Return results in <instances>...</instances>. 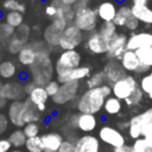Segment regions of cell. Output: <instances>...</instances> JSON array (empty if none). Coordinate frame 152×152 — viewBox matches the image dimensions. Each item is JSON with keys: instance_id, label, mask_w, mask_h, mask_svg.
<instances>
[{"instance_id": "6da1fadb", "label": "cell", "mask_w": 152, "mask_h": 152, "mask_svg": "<svg viewBox=\"0 0 152 152\" xmlns=\"http://www.w3.org/2000/svg\"><path fill=\"white\" fill-rule=\"evenodd\" d=\"M34 46L37 48L38 56L36 62L30 66L31 81H33L37 86L44 87L52 80L55 66L52 65L50 51L51 49L45 44L44 40H32Z\"/></svg>"}, {"instance_id": "7a4b0ae2", "label": "cell", "mask_w": 152, "mask_h": 152, "mask_svg": "<svg viewBox=\"0 0 152 152\" xmlns=\"http://www.w3.org/2000/svg\"><path fill=\"white\" fill-rule=\"evenodd\" d=\"M106 99L107 97L103 94L101 87L93 88V89H86L76 100V109L78 113L95 115L101 109H103Z\"/></svg>"}, {"instance_id": "3957f363", "label": "cell", "mask_w": 152, "mask_h": 152, "mask_svg": "<svg viewBox=\"0 0 152 152\" xmlns=\"http://www.w3.org/2000/svg\"><path fill=\"white\" fill-rule=\"evenodd\" d=\"M97 23H99V15H97L96 10L88 7L86 10L76 12L72 24L76 27H78L82 32L90 33V32L96 31Z\"/></svg>"}, {"instance_id": "277c9868", "label": "cell", "mask_w": 152, "mask_h": 152, "mask_svg": "<svg viewBox=\"0 0 152 152\" xmlns=\"http://www.w3.org/2000/svg\"><path fill=\"white\" fill-rule=\"evenodd\" d=\"M137 88H139L138 80L133 75L127 74L124 78L112 84V95L120 101H125L135 91Z\"/></svg>"}, {"instance_id": "5b68a950", "label": "cell", "mask_w": 152, "mask_h": 152, "mask_svg": "<svg viewBox=\"0 0 152 152\" xmlns=\"http://www.w3.org/2000/svg\"><path fill=\"white\" fill-rule=\"evenodd\" d=\"M66 124L69 128L78 129L84 133H90L95 131V128L97 127V119L94 114L77 113V114H71L66 119Z\"/></svg>"}, {"instance_id": "8992f818", "label": "cell", "mask_w": 152, "mask_h": 152, "mask_svg": "<svg viewBox=\"0 0 152 152\" xmlns=\"http://www.w3.org/2000/svg\"><path fill=\"white\" fill-rule=\"evenodd\" d=\"M84 39L83 32L76 27L74 24H69L68 27L63 31L61 42H59V49L62 51L66 50H76Z\"/></svg>"}, {"instance_id": "52a82bcc", "label": "cell", "mask_w": 152, "mask_h": 152, "mask_svg": "<svg viewBox=\"0 0 152 152\" xmlns=\"http://www.w3.org/2000/svg\"><path fill=\"white\" fill-rule=\"evenodd\" d=\"M31 34V28L27 24H23L18 28H15L14 36L6 43V50L12 55H18L20 50L28 43V38Z\"/></svg>"}, {"instance_id": "ba28073f", "label": "cell", "mask_w": 152, "mask_h": 152, "mask_svg": "<svg viewBox=\"0 0 152 152\" xmlns=\"http://www.w3.org/2000/svg\"><path fill=\"white\" fill-rule=\"evenodd\" d=\"M80 87H81L80 82H68V83L61 84L58 93L52 97V102L55 104L63 106L77 100V97L80 96L78 95Z\"/></svg>"}, {"instance_id": "9c48e42d", "label": "cell", "mask_w": 152, "mask_h": 152, "mask_svg": "<svg viewBox=\"0 0 152 152\" xmlns=\"http://www.w3.org/2000/svg\"><path fill=\"white\" fill-rule=\"evenodd\" d=\"M81 62H82V56L77 50L62 51L56 59L55 71L57 74V72H61L64 70L77 68L81 65Z\"/></svg>"}, {"instance_id": "30bf717a", "label": "cell", "mask_w": 152, "mask_h": 152, "mask_svg": "<svg viewBox=\"0 0 152 152\" xmlns=\"http://www.w3.org/2000/svg\"><path fill=\"white\" fill-rule=\"evenodd\" d=\"M91 68L89 65H80L74 69L64 70L56 74V80L63 84L68 82H81L82 80H87L91 74Z\"/></svg>"}, {"instance_id": "8fae6325", "label": "cell", "mask_w": 152, "mask_h": 152, "mask_svg": "<svg viewBox=\"0 0 152 152\" xmlns=\"http://www.w3.org/2000/svg\"><path fill=\"white\" fill-rule=\"evenodd\" d=\"M120 63L122 65V68L127 71V72H133V74H147V71L151 70V68L141 64L140 59L138 58L135 51L132 50H126L124 52V55L120 57Z\"/></svg>"}, {"instance_id": "7c38bea8", "label": "cell", "mask_w": 152, "mask_h": 152, "mask_svg": "<svg viewBox=\"0 0 152 152\" xmlns=\"http://www.w3.org/2000/svg\"><path fill=\"white\" fill-rule=\"evenodd\" d=\"M99 139L102 142L112 146L113 148L120 147V146L126 144V138L122 134V132L120 129H116V128H114L112 126H108V125H104V126L100 127Z\"/></svg>"}, {"instance_id": "4fadbf2b", "label": "cell", "mask_w": 152, "mask_h": 152, "mask_svg": "<svg viewBox=\"0 0 152 152\" xmlns=\"http://www.w3.org/2000/svg\"><path fill=\"white\" fill-rule=\"evenodd\" d=\"M102 71L106 77V83L109 86L114 84L115 82H118L119 80L124 78L127 75V71L122 68L119 59H108V62H106Z\"/></svg>"}, {"instance_id": "5bb4252c", "label": "cell", "mask_w": 152, "mask_h": 152, "mask_svg": "<svg viewBox=\"0 0 152 152\" xmlns=\"http://www.w3.org/2000/svg\"><path fill=\"white\" fill-rule=\"evenodd\" d=\"M108 46L109 43L106 42L101 34L99 33V31H94L88 33L87 38H86V49L93 53V55H103L107 53L108 51Z\"/></svg>"}, {"instance_id": "9a60e30c", "label": "cell", "mask_w": 152, "mask_h": 152, "mask_svg": "<svg viewBox=\"0 0 152 152\" xmlns=\"http://www.w3.org/2000/svg\"><path fill=\"white\" fill-rule=\"evenodd\" d=\"M0 94L7 100V101H18L24 100L25 90L24 84H21L19 81H7L5 82L0 88Z\"/></svg>"}, {"instance_id": "2e32d148", "label": "cell", "mask_w": 152, "mask_h": 152, "mask_svg": "<svg viewBox=\"0 0 152 152\" xmlns=\"http://www.w3.org/2000/svg\"><path fill=\"white\" fill-rule=\"evenodd\" d=\"M129 125L135 126L141 131L142 138L152 133V107L137 114L129 119Z\"/></svg>"}, {"instance_id": "e0dca14e", "label": "cell", "mask_w": 152, "mask_h": 152, "mask_svg": "<svg viewBox=\"0 0 152 152\" xmlns=\"http://www.w3.org/2000/svg\"><path fill=\"white\" fill-rule=\"evenodd\" d=\"M142 48H152V32H133L127 39V50L137 51Z\"/></svg>"}, {"instance_id": "ac0fdd59", "label": "cell", "mask_w": 152, "mask_h": 152, "mask_svg": "<svg viewBox=\"0 0 152 152\" xmlns=\"http://www.w3.org/2000/svg\"><path fill=\"white\" fill-rule=\"evenodd\" d=\"M127 39L128 37L125 33H118L109 43L107 57L108 59H120L124 52L127 50Z\"/></svg>"}, {"instance_id": "d6986e66", "label": "cell", "mask_w": 152, "mask_h": 152, "mask_svg": "<svg viewBox=\"0 0 152 152\" xmlns=\"http://www.w3.org/2000/svg\"><path fill=\"white\" fill-rule=\"evenodd\" d=\"M74 146L75 152H100V139L91 134H86L78 137Z\"/></svg>"}, {"instance_id": "ffe728a7", "label": "cell", "mask_w": 152, "mask_h": 152, "mask_svg": "<svg viewBox=\"0 0 152 152\" xmlns=\"http://www.w3.org/2000/svg\"><path fill=\"white\" fill-rule=\"evenodd\" d=\"M23 110H24V100L12 101L8 106V110H7L8 121L18 128H21L25 126L23 121Z\"/></svg>"}, {"instance_id": "44dd1931", "label": "cell", "mask_w": 152, "mask_h": 152, "mask_svg": "<svg viewBox=\"0 0 152 152\" xmlns=\"http://www.w3.org/2000/svg\"><path fill=\"white\" fill-rule=\"evenodd\" d=\"M96 12H97L99 19H101L102 23H104V21H113L115 15H116V12H118L116 2H114L112 0L102 1V2H100L97 5Z\"/></svg>"}, {"instance_id": "7402d4cb", "label": "cell", "mask_w": 152, "mask_h": 152, "mask_svg": "<svg viewBox=\"0 0 152 152\" xmlns=\"http://www.w3.org/2000/svg\"><path fill=\"white\" fill-rule=\"evenodd\" d=\"M40 137L44 144V152H57L64 141V137L58 132H48Z\"/></svg>"}, {"instance_id": "603a6c76", "label": "cell", "mask_w": 152, "mask_h": 152, "mask_svg": "<svg viewBox=\"0 0 152 152\" xmlns=\"http://www.w3.org/2000/svg\"><path fill=\"white\" fill-rule=\"evenodd\" d=\"M37 56H38V51H37V48L34 46L33 42H30L27 43L21 50L20 52L18 53V62L23 65V66H31L36 59H37Z\"/></svg>"}, {"instance_id": "cb8c5ba5", "label": "cell", "mask_w": 152, "mask_h": 152, "mask_svg": "<svg viewBox=\"0 0 152 152\" xmlns=\"http://www.w3.org/2000/svg\"><path fill=\"white\" fill-rule=\"evenodd\" d=\"M63 32L55 27L52 24H49L44 31H43V40L50 49H57L59 48V42L62 38Z\"/></svg>"}, {"instance_id": "d4e9b609", "label": "cell", "mask_w": 152, "mask_h": 152, "mask_svg": "<svg viewBox=\"0 0 152 152\" xmlns=\"http://www.w3.org/2000/svg\"><path fill=\"white\" fill-rule=\"evenodd\" d=\"M40 112L38 110L37 106L31 102L28 97L24 99V110H23V121L24 124L30 122H38L40 120Z\"/></svg>"}, {"instance_id": "484cf974", "label": "cell", "mask_w": 152, "mask_h": 152, "mask_svg": "<svg viewBox=\"0 0 152 152\" xmlns=\"http://www.w3.org/2000/svg\"><path fill=\"white\" fill-rule=\"evenodd\" d=\"M132 14L139 23L152 25V8L147 5H132Z\"/></svg>"}, {"instance_id": "4316f807", "label": "cell", "mask_w": 152, "mask_h": 152, "mask_svg": "<svg viewBox=\"0 0 152 152\" xmlns=\"http://www.w3.org/2000/svg\"><path fill=\"white\" fill-rule=\"evenodd\" d=\"M18 74L17 64L13 61L6 59L0 62V77L2 80H11Z\"/></svg>"}, {"instance_id": "83f0119b", "label": "cell", "mask_w": 152, "mask_h": 152, "mask_svg": "<svg viewBox=\"0 0 152 152\" xmlns=\"http://www.w3.org/2000/svg\"><path fill=\"white\" fill-rule=\"evenodd\" d=\"M132 17H133V14H132L131 6H128V5H121L118 8V12H116V15H115L113 23L116 25V27H125L126 21L129 18H132Z\"/></svg>"}, {"instance_id": "f1b7e54d", "label": "cell", "mask_w": 152, "mask_h": 152, "mask_svg": "<svg viewBox=\"0 0 152 152\" xmlns=\"http://www.w3.org/2000/svg\"><path fill=\"white\" fill-rule=\"evenodd\" d=\"M116 28L118 27H116V25L113 21H104V23H102L100 25V27L97 28V31H99V33L101 34V37L106 42L110 43V40L118 34Z\"/></svg>"}, {"instance_id": "f546056e", "label": "cell", "mask_w": 152, "mask_h": 152, "mask_svg": "<svg viewBox=\"0 0 152 152\" xmlns=\"http://www.w3.org/2000/svg\"><path fill=\"white\" fill-rule=\"evenodd\" d=\"M121 109H122V102L119 99H116L113 95H110V96H108L106 99L104 104H103V110H104L106 114L116 115V114H119L121 112Z\"/></svg>"}, {"instance_id": "4dcf8cb0", "label": "cell", "mask_w": 152, "mask_h": 152, "mask_svg": "<svg viewBox=\"0 0 152 152\" xmlns=\"http://www.w3.org/2000/svg\"><path fill=\"white\" fill-rule=\"evenodd\" d=\"M32 103H34L36 106H39V104H46L48 100H49V95L45 90L44 87L42 86H37L31 93L30 95L27 96Z\"/></svg>"}, {"instance_id": "1f68e13d", "label": "cell", "mask_w": 152, "mask_h": 152, "mask_svg": "<svg viewBox=\"0 0 152 152\" xmlns=\"http://www.w3.org/2000/svg\"><path fill=\"white\" fill-rule=\"evenodd\" d=\"M106 83V77L102 70L93 72L87 80H86V87L87 89H93V88H100Z\"/></svg>"}, {"instance_id": "d6a6232c", "label": "cell", "mask_w": 152, "mask_h": 152, "mask_svg": "<svg viewBox=\"0 0 152 152\" xmlns=\"http://www.w3.org/2000/svg\"><path fill=\"white\" fill-rule=\"evenodd\" d=\"M8 140L11 142L12 147L20 148V147L25 146L27 138H26V135H25V133H24V131L21 128H17V129L11 132V134L8 135Z\"/></svg>"}, {"instance_id": "836d02e7", "label": "cell", "mask_w": 152, "mask_h": 152, "mask_svg": "<svg viewBox=\"0 0 152 152\" xmlns=\"http://www.w3.org/2000/svg\"><path fill=\"white\" fill-rule=\"evenodd\" d=\"M5 23L10 24L14 28H18L24 24V13L13 11V12H7L5 14Z\"/></svg>"}, {"instance_id": "e575fe53", "label": "cell", "mask_w": 152, "mask_h": 152, "mask_svg": "<svg viewBox=\"0 0 152 152\" xmlns=\"http://www.w3.org/2000/svg\"><path fill=\"white\" fill-rule=\"evenodd\" d=\"M25 148L27 152H44V144L42 140V137H33V138H27Z\"/></svg>"}, {"instance_id": "d590c367", "label": "cell", "mask_w": 152, "mask_h": 152, "mask_svg": "<svg viewBox=\"0 0 152 152\" xmlns=\"http://www.w3.org/2000/svg\"><path fill=\"white\" fill-rule=\"evenodd\" d=\"M1 8L7 11V12H20V13H25L26 11V6L25 4L20 2L19 0H4L1 4Z\"/></svg>"}, {"instance_id": "8d00e7d4", "label": "cell", "mask_w": 152, "mask_h": 152, "mask_svg": "<svg viewBox=\"0 0 152 152\" xmlns=\"http://www.w3.org/2000/svg\"><path fill=\"white\" fill-rule=\"evenodd\" d=\"M139 87L144 91L145 95H147L152 100V69L148 71V74H145L140 81H139Z\"/></svg>"}, {"instance_id": "74e56055", "label": "cell", "mask_w": 152, "mask_h": 152, "mask_svg": "<svg viewBox=\"0 0 152 152\" xmlns=\"http://www.w3.org/2000/svg\"><path fill=\"white\" fill-rule=\"evenodd\" d=\"M138 58L140 59L141 64L152 68V48H142L135 51Z\"/></svg>"}, {"instance_id": "f35d334b", "label": "cell", "mask_w": 152, "mask_h": 152, "mask_svg": "<svg viewBox=\"0 0 152 152\" xmlns=\"http://www.w3.org/2000/svg\"><path fill=\"white\" fill-rule=\"evenodd\" d=\"M144 91L141 90V88L139 87V88H137L135 89V91L128 97V99H126L124 102H125V104L127 106V107H131V108H133V107H137V106H139L141 102H142V99H144Z\"/></svg>"}, {"instance_id": "ab89813d", "label": "cell", "mask_w": 152, "mask_h": 152, "mask_svg": "<svg viewBox=\"0 0 152 152\" xmlns=\"http://www.w3.org/2000/svg\"><path fill=\"white\" fill-rule=\"evenodd\" d=\"M15 33V28L13 26H11L7 23H1L0 26V42L1 43H7Z\"/></svg>"}, {"instance_id": "60d3db41", "label": "cell", "mask_w": 152, "mask_h": 152, "mask_svg": "<svg viewBox=\"0 0 152 152\" xmlns=\"http://www.w3.org/2000/svg\"><path fill=\"white\" fill-rule=\"evenodd\" d=\"M39 125L38 122H30V124H25V126L23 127V131L26 135V138H33V137H38L39 134Z\"/></svg>"}, {"instance_id": "b9f144b4", "label": "cell", "mask_w": 152, "mask_h": 152, "mask_svg": "<svg viewBox=\"0 0 152 152\" xmlns=\"http://www.w3.org/2000/svg\"><path fill=\"white\" fill-rule=\"evenodd\" d=\"M132 147H133V152H150V151H152V148L148 146L145 138L135 139L134 142L132 144Z\"/></svg>"}, {"instance_id": "7bdbcfd3", "label": "cell", "mask_w": 152, "mask_h": 152, "mask_svg": "<svg viewBox=\"0 0 152 152\" xmlns=\"http://www.w3.org/2000/svg\"><path fill=\"white\" fill-rule=\"evenodd\" d=\"M44 88H45V90H46L49 97L52 99V97L58 93V90H59V88H61V83H59L57 80H51L49 83H46V84L44 86Z\"/></svg>"}, {"instance_id": "ee69618b", "label": "cell", "mask_w": 152, "mask_h": 152, "mask_svg": "<svg viewBox=\"0 0 152 152\" xmlns=\"http://www.w3.org/2000/svg\"><path fill=\"white\" fill-rule=\"evenodd\" d=\"M139 20L138 19H135L134 17H132V18H129L127 21H126V24H125V27L128 30V31H131V32H135L137 30H138V27H139Z\"/></svg>"}, {"instance_id": "f6af8a7d", "label": "cell", "mask_w": 152, "mask_h": 152, "mask_svg": "<svg viewBox=\"0 0 152 152\" xmlns=\"http://www.w3.org/2000/svg\"><path fill=\"white\" fill-rule=\"evenodd\" d=\"M90 2H91V0H77L76 4L72 6V8L75 12H78V11H82V10L90 7Z\"/></svg>"}, {"instance_id": "bcb514c9", "label": "cell", "mask_w": 152, "mask_h": 152, "mask_svg": "<svg viewBox=\"0 0 152 152\" xmlns=\"http://www.w3.org/2000/svg\"><path fill=\"white\" fill-rule=\"evenodd\" d=\"M57 152H75L74 142L70 141V140H64Z\"/></svg>"}, {"instance_id": "7dc6e473", "label": "cell", "mask_w": 152, "mask_h": 152, "mask_svg": "<svg viewBox=\"0 0 152 152\" xmlns=\"http://www.w3.org/2000/svg\"><path fill=\"white\" fill-rule=\"evenodd\" d=\"M11 147L12 145L8 138H0V152H10Z\"/></svg>"}, {"instance_id": "c3c4849f", "label": "cell", "mask_w": 152, "mask_h": 152, "mask_svg": "<svg viewBox=\"0 0 152 152\" xmlns=\"http://www.w3.org/2000/svg\"><path fill=\"white\" fill-rule=\"evenodd\" d=\"M8 118L5 116L2 113H0V134L4 133L6 129H7V126H8Z\"/></svg>"}, {"instance_id": "681fc988", "label": "cell", "mask_w": 152, "mask_h": 152, "mask_svg": "<svg viewBox=\"0 0 152 152\" xmlns=\"http://www.w3.org/2000/svg\"><path fill=\"white\" fill-rule=\"evenodd\" d=\"M57 11H58V10H57V7H56V6H53L52 4H49V5L45 7V14H46L48 17H50L51 19L57 14Z\"/></svg>"}, {"instance_id": "f907efd6", "label": "cell", "mask_w": 152, "mask_h": 152, "mask_svg": "<svg viewBox=\"0 0 152 152\" xmlns=\"http://www.w3.org/2000/svg\"><path fill=\"white\" fill-rule=\"evenodd\" d=\"M36 87H37V84H36L33 81H31V80H30V81H27V82L24 84V90H25L26 97L30 95V93H31V91H32V90H33Z\"/></svg>"}, {"instance_id": "816d5d0a", "label": "cell", "mask_w": 152, "mask_h": 152, "mask_svg": "<svg viewBox=\"0 0 152 152\" xmlns=\"http://www.w3.org/2000/svg\"><path fill=\"white\" fill-rule=\"evenodd\" d=\"M113 152H133V147H132V145L125 144V145H122L120 147L113 148Z\"/></svg>"}, {"instance_id": "f5cc1de1", "label": "cell", "mask_w": 152, "mask_h": 152, "mask_svg": "<svg viewBox=\"0 0 152 152\" xmlns=\"http://www.w3.org/2000/svg\"><path fill=\"white\" fill-rule=\"evenodd\" d=\"M118 127L120 128V131H122V129H128V127H129V120H128V121H124V122H119V124H118Z\"/></svg>"}, {"instance_id": "db71d44e", "label": "cell", "mask_w": 152, "mask_h": 152, "mask_svg": "<svg viewBox=\"0 0 152 152\" xmlns=\"http://www.w3.org/2000/svg\"><path fill=\"white\" fill-rule=\"evenodd\" d=\"M7 106V100L0 94V109H4Z\"/></svg>"}, {"instance_id": "11a10c76", "label": "cell", "mask_w": 152, "mask_h": 152, "mask_svg": "<svg viewBox=\"0 0 152 152\" xmlns=\"http://www.w3.org/2000/svg\"><path fill=\"white\" fill-rule=\"evenodd\" d=\"M133 5H147L148 0H132Z\"/></svg>"}, {"instance_id": "9f6ffc18", "label": "cell", "mask_w": 152, "mask_h": 152, "mask_svg": "<svg viewBox=\"0 0 152 152\" xmlns=\"http://www.w3.org/2000/svg\"><path fill=\"white\" fill-rule=\"evenodd\" d=\"M144 138H145V140L147 141L148 146L152 148V133H151V134H148V135H146V137H144Z\"/></svg>"}, {"instance_id": "6f0895ef", "label": "cell", "mask_w": 152, "mask_h": 152, "mask_svg": "<svg viewBox=\"0 0 152 152\" xmlns=\"http://www.w3.org/2000/svg\"><path fill=\"white\" fill-rule=\"evenodd\" d=\"M62 1H63L65 5H68V6H71V7H72V6L76 4V1H77V0H62Z\"/></svg>"}, {"instance_id": "680465c9", "label": "cell", "mask_w": 152, "mask_h": 152, "mask_svg": "<svg viewBox=\"0 0 152 152\" xmlns=\"http://www.w3.org/2000/svg\"><path fill=\"white\" fill-rule=\"evenodd\" d=\"M10 152H23L21 150H19V148H14V150H11Z\"/></svg>"}, {"instance_id": "91938a15", "label": "cell", "mask_w": 152, "mask_h": 152, "mask_svg": "<svg viewBox=\"0 0 152 152\" xmlns=\"http://www.w3.org/2000/svg\"><path fill=\"white\" fill-rule=\"evenodd\" d=\"M125 0H114V2H119V4H122Z\"/></svg>"}, {"instance_id": "94428289", "label": "cell", "mask_w": 152, "mask_h": 152, "mask_svg": "<svg viewBox=\"0 0 152 152\" xmlns=\"http://www.w3.org/2000/svg\"><path fill=\"white\" fill-rule=\"evenodd\" d=\"M2 84H4V83H2V78L0 77V88H1V86H2Z\"/></svg>"}, {"instance_id": "6125c7cd", "label": "cell", "mask_w": 152, "mask_h": 152, "mask_svg": "<svg viewBox=\"0 0 152 152\" xmlns=\"http://www.w3.org/2000/svg\"><path fill=\"white\" fill-rule=\"evenodd\" d=\"M0 50H1V42H0Z\"/></svg>"}, {"instance_id": "be15d7a7", "label": "cell", "mask_w": 152, "mask_h": 152, "mask_svg": "<svg viewBox=\"0 0 152 152\" xmlns=\"http://www.w3.org/2000/svg\"><path fill=\"white\" fill-rule=\"evenodd\" d=\"M0 26H1V23H0Z\"/></svg>"}, {"instance_id": "e7e4bbea", "label": "cell", "mask_w": 152, "mask_h": 152, "mask_svg": "<svg viewBox=\"0 0 152 152\" xmlns=\"http://www.w3.org/2000/svg\"><path fill=\"white\" fill-rule=\"evenodd\" d=\"M150 152H152V151H150Z\"/></svg>"}]
</instances>
